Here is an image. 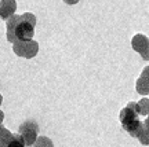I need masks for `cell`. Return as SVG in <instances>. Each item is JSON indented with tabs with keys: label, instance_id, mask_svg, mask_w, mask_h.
Wrapping results in <instances>:
<instances>
[{
	"label": "cell",
	"instance_id": "13",
	"mask_svg": "<svg viewBox=\"0 0 149 147\" xmlns=\"http://www.w3.org/2000/svg\"><path fill=\"white\" fill-rule=\"evenodd\" d=\"M21 17L25 21L29 22V23H32L33 26H36V17H35V14H32V12H24Z\"/></svg>",
	"mask_w": 149,
	"mask_h": 147
},
{
	"label": "cell",
	"instance_id": "11",
	"mask_svg": "<svg viewBox=\"0 0 149 147\" xmlns=\"http://www.w3.org/2000/svg\"><path fill=\"white\" fill-rule=\"evenodd\" d=\"M139 140V143L141 144H144V146H149V128L148 126H142V129H141V132H139L138 137H137Z\"/></svg>",
	"mask_w": 149,
	"mask_h": 147
},
{
	"label": "cell",
	"instance_id": "1",
	"mask_svg": "<svg viewBox=\"0 0 149 147\" xmlns=\"http://www.w3.org/2000/svg\"><path fill=\"white\" fill-rule=\"evenodd\" d=\"M33 35H35V26L25 21L21 15L14 14L6 19V37H7V41L11 44L17 40H21V41L32 40Z\"/></svg>",
	"mask_w": 149,
	"mask_h": 147
},
{
	"label": "cell",
	"instance_id": "4",
	"mask_svg": "<svg viewBox=\"0 0 149 147\" xmlns=\"http://www.w3.org/2000/svg\"><path fill=\"white\" fill-rule=\"evenodd\" d=\"M37 132H39V125L35 120H26L24 121L21 125L18 126V133L24 137L25 144L28 147L33 146V143L37 137Z\"/></svg>",
	"mask_w": 149,
	"mask_h": 147
},
{
	"label": "cell",
	"instance_id": "8",
	"mask_svg": "<svg viewBox=\"0 0 149 147\" xmlns=\"http://www.w3.org/2000/svg\"><path fill=\"white\" fill-rule=\"evenodd\" d=\"M11 137H13V133H11L6 126H3L1 124H0V147H7L8 146Z\"/></svg>",
	"mask_w": 149,
	"mask_h": 147
},
{
	"label": "cell",
	"instance_id": "2",
	"mask_svg": "<svg viewBox=\"0 0 149 147\" xmlns=\"http://www.w3.org/2000/svg\"><path fill=\"white\" fill-rule=\"evenodd\" d=\"M138 113L128 105L124 109H122L120 114H119V120L122 122L123 129L133 137H138L139 132L144 126V122L138 120Z\"/></svg>",
	"mask_w": 149,
	"mask_h": 147
},
{
	"label": "cell",
	"instance_id": "10",
	"mask_svg": "<svg viewBox=\"0 0 149 147\" xmlns=\"http://www.w3.org/2000/svg\"><path fill=\"white\" fill-rule=\"evenodd\" d=\"M7 147H26V144H25L24 137L19 133H13V137H11V140Z\"/></svg>",
	"mask_w": 149,
	"mask_h": 147
},
{
	"label": "cell",
	"instance_id": "19",
	"mask_svg": "<svg viewBox=\"0 0 149 147\" xmlns=\"http://www.w3.org/2000/svg\"><path fill=\"white\" fill-rule=\"evenodd\" d=\"M148 61H149V57H148Z\"/></svg>",
	"mask_w": 149,
	"mask_h": 147
},
{
	"label": "cell",
	"instance_id": "18",
	"mask_svg": "<svg viewBox=\"0 0 149 147\" xmlns=\"http://www.w3.org/2000/svg\"><path fill=\"white\" fill-rule=\"evenodd\" d=\"M3 103V96H1V94H0V105Z\"/></svg>",
	"mask_w": 149,
	"mask_h": 147
},
{
	"label": "cell",
	"instance_id": "3",
	"mask_svg": "<svg viewBox=\"0 0 149 147\" xmlns=\"http://www.w3.org/2000/svg\"><path fill=\"white\" fill-rule=\"evenodd\" d=\"M13 51L15 55L22 57V58L26 59H32L35 58L39 52V43L35 40H26V41H21V40H17L13 43Z\"/></svg>",
	"mask_w": 149,
	"mask_h": 147
},
{
	"label": "cell",
	"instance_id": "14",
	"mask_svg": "<svg viewBox=\"0 0 149 147\" xmlns=\"http://www.w3.org/2000/svg\"><path fill=\"white\" fill-rule=\"evenodd\" d=\"M141 76H144V77L149 79V66H145L144 70H142V73H141Z\"/></svg>",
	"mask_w": 149,
	"mask_h": 147
},
{
	"label": "cell",
	"instance_id": "12",
	"mask_svg": "<svg viewBox=\"0 0 149 147\" xmlns=\"http://www.w3.org/2000/svg\"><path fill=\"white\" fill-rule=\"evenodd\" d=\"M139 106V116H148L149 114V99L148 98H142L138 102Z\"/></svg>",
	"mask_w": 149,
	"mask_h": 147
},
{
	"label": "cell",
	"instance_id": "9",
	"mask_svg": "<svg viewBox=\"0 0 149 147\" xmlns=\"http://www.w3.org/2000/svg\"><path fill=\"white\" fill-rule=\"evenodd\" d=\"M33 147H54V143L47 136H37L33 143Z\"/></svg>",
	"mask_w": 149,
	"mask_h": 147
},
{
	"label": "cell",
	"instance_id": "7",
	"mask_svg": "<svg viewBox=\"0 0 149 147\" xmlns=\"http://www.w3.org/2000/svg\"><path fill=\"white\" fill-rule=\"evenodd\" d=\"M135 89L141 95H148L149 94V79H146L144 76H139L137 83H135Z\"/></svg>",
	"mask_w": 149,
	"mask_h": 147
},
{
	"label": "cell",
	"instance_id": "15",
	"mask_svg": "<svg viewBox=\"0 0 149 147\" xmlns=\"http://www.w3.org/2000/svg\"><path fill=\"white\" fill-rule=\"evenodd\" d=\"M64 3H66V4H69V6H73V4H77L79 0H64Z\"/></svg>",
	"mask_w": 149,
	"mask_h": 147
},
{
	"label": "cell",
	"instance_id": "6",
	"mask_svg": "<svg viewBox=\"0 0 149 147\" xmlns=\"http://www.w3.org/2000/svg\"><path fill=\"white\" fill-rule=\"evenodd\" d=\"M17 10V1L15 0H0V18L7 19L11 15L15 14Z\"/></svg>",
	"mask_w": 149,
	"mask_h": 147
},
{
	"label": "cell",
	"instance_id": "16",
	"mask_svg": "<svg viewBox=\"0 0 149 147\" xmlns=\"http://www.w3.org/2000/svg\"><path fill=\"white\" fill-rule=\"evenodd\" d=\"M144 125H145V126H148V128H149V114L146 116V120L144 121Z\"/></svg>",
	"mask_w": 149,
	"mask_h": 147
},
{
	"label": "cell",
	"instance_id": "5",
	"mask_svg": "<svg viewBox=\"0 0 149 147\" xmlns=\"http://www.w3.org/2000/svg\"><path fill=\"white\" fill-rule=\"evenodd\" d=\"M131 47L135 52H138L141 55V58L144 61H148L149 57V39L145 35H135L131 39Z\"/></svg>",
	"mask_w": 149,
	"mask_h": 147
},
{
	"label": "cell",
	"instance_id": "17",
	"mask_svg": "<svg viewBox=\"0 0 149 147\" xmlns=\"http://www.w3.org/2000/svg\"><path fill=\"white\" fill-rule=\"evenodd\" d=\"M3 120H4V113H3V111L0 110V124L3 122Z\"/></svg>",
	"mask_w": 149,
	"mask_h": 147
}]
</instances>
